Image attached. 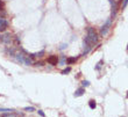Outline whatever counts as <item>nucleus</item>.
Masks as SVG:
<instances>
[{"mask_svg":"<svg viewBox=\"0 0 128 117\" xmlns=\"http://www.w3.org/2000/svg\"><path fill=\"white\" fill-rule=\"evenodd\" d=\"M86 31H88V35L85 37L88 38V43L91 44V47L93 48L96 44H98V42H99V35H98V33L94 30V28H92V27H88V29H86Z\"/></svg>","mask_w":128,"mask_h":117,"instance_id":"f257e3e1","label":"nucleus"},{"mask_svg":"<svg viewBox=\"0 0 128 117\" xmlns=\"http://www.w3.org/2000/svg\"><path fill=\"white\" fill-rule=\"evenodd\" d=\"M111 26H112V19L110 17V19H107V21H106V22L101 26L100 31H99L100 36H102V37L106 36V35L108 34V31H110V29H111Z\"/></svg>","mask_w":128,"mask_h":117,"instance_id":"f03ea898","label":"nucleus"},{"mask_svg":"<svg viewBox=\"0 0 128 117\" xmlns=\"http://www.w3.org/2000/svg\"><path fill=\"white\" fill-rule=\"evenodd\" d=\"M0 42L1 43H6V44H10L12 43V35L10 34H4L0 36Z\"/></svg>","mask_w":128,"mask_h":117,"instance_id":"7ed1b4c3","label":"nucleus"},{"mask_svg":"<svg viewBox=\"0 0 128 117\" xmlns=\"http://www.w3.org/2000/svg\"><path fill=\"white\" fill-rule=\"evenodd\" d=\"M7 28H8V21H7L5 17L0 16V33L6 31Z\"/></svg>","mask_w":128,"mask_h":117,"instance_id":"20e7f679","label":"nucleus"},{"mask_svg":"<svg viewBox=\"0 0 128 117\" xmlns=\"http://www.w3.org/2000/svg\"><path fill=\"white\" fill-rule=\"evenodd\" d=\"M110 2L112 5V16L111 19L113 20L115 16H116V13H118V3L115 2L114 0H110Z\"/></svg>","mask_w":128,"mask_h":117,"instance_id":"39448f33","label":"nucleus"},{"mask_svg":"<svg viewBox=\"0 0 128 117\" xmlns=\"http://www.w3.org/2000/svg\"><path fill=\"white\" fill-rule=\"evenodd\" d=\"M47 61L50 65H57L58 64V57L57 56H55V55H52V56H50V57H48V59H47Z\"/></svg>","mask_w":128,"mask_h":117,"instance_id":"423d86ee","label":"nucleus"},{"mask_svg":"<svg viewBox=\"0 0 128 117\" xmlns=\"http://www.w3.org/2000/svg\"><path fill=\"white\" fill-rule=\"evenodd\" d=\"M5 52H6L8 56H10V57H15V54H16L13 48H6V49H5Z\"/></svg>","mask_w":128,"mask_h":117,"instance_id":"0eeeda50","label":"nucleus"},{"mask_svg":"<svg viewBox=\"0 0 128 117\" xmlns=\"http://www.w3.org/2000/svg\"><path fill=\"white\" fill-rule=\"evenodd\" d=\"M85 93V88L84 87H82V88H78L76 92H74V97H79L82 96L83 94Z\"/></svg>","mask_w":128,"mask_h":117,"instance_id":"6e6552de","label":"nucleus"},{"mask_svg":"<svg viewBox=\"0 0 128 117\" xmlns=\"http://www.w3.org/2000/svg\"><path fill=\"white\" fill-rule=\"evenodd\" d=\"M76 60H77V58H74V57H70V58H66V64H69V65H71V64L76 63Z\"/></svg>","mask_w":128,"mask_h":117,"instance_id":"1a4fd4ad","label":"nucleus"},{"mask_svg":"<svg viewBox=\"0 0 128 117\" xmlns=\"http://www.w3.org/2000/svg\"><path fill=\"white\" fill-rule=\"evenodd\" d=\"M88 106H90V108H91V109H94V108L97 107V103H96L94 100H90V101H88Z\"/></svg>","mask_w":128,"mask_h":117,"instance_id":"9d476101","label":"nucleus"},{"mask_svg":"<svg viewBox=\"0 0 128 117\" xmlns=\"http://www.w3.org/2000/svg\"><path fill=\"white\" fill-rule=\"evenodd\" d=\"M102 63H104V60H99V61L97 63V65H96V67H94L96 70H97V71L100 70V68H101V65H102Z\"/></svg>","mask_w":128,"mask_h":117,"instance_id":"9b49d317","label":"nucleus"},{"mask_svg":"<svg viewBox=\"0 0 128 117\" xmlns=\"http://www.w3.org/2000/svg\"><path fill=\"white\" fill-rule=\"evenodd\" d=\"M58 63L61 64V65H65V64H66V57H65V56H63V57L61 58V60L58 59Z\"/></svg>","mask_w":128,"mask_h":117,"instance_id":"f8f14e48","label":"nucleus"},{"mask_svg":"<svg viewBox=\"0 0 128 117\" xmlns=\"http://www.w3.org/2000/svg\"><path fill=\"white\" fill-rule=\"evenodd\" d=\"M5 10V2L4 0H0V12H4Z\"/></svg>","mask_w":128,"mask_h":117,"instance_id":"ddd939ff","label":"nucleus"},{"mask_svg":"<svg viewBox=\"0 0 128 117\" xmlns=\"http://www.w3.org/2000/svg\"><path fill=\"white\" fill-rule=\"evenodd\" d=\"M1 117H15L13 115V113H6V114H2Z\"/></svg>","mask_w":128,"mask_h":117,"instance_id":"4468645a","label":"nucleus"},{"mask_svg":"<svg viewBox=\"0 0 128 117\" xmlns=\"http://www.w3.org/2000/svg\"><path fill=\"white\" fill-rule=\"evenodd\" d=\"M70 71H71V67H66V68H64V70L62 71V74H68V73H70Z\"/></svg>","mask_w":128,"mask_h":117,"instance_id":"2eb2a0df","label":"nucleus"},{"mask_svg":"<svg viewBox=\"0 0 128 117\" xmlns=\"http://www.w3.org/2000/svg\"><path fill=\"white\" fill-rule=\"evenodd\" d=\"M24 110L32 113V111H35V108H34V107H26V108H24Z\"/></svg>","mask_w":128,"mask_h":117,"instance_id":"dca6fc26","label":"nucleus"},{"mask_svg":"<svg viewBox=\"0 0 128 117\" xmlns=\"http://www.w3.org/2000/svg\"><path fill=\"white\" fill-rule=\"evenodd\" d=\"M82 84H83V87H88V86H90V81L84 80L83 82H82Z\"/></svg>","mask_w":128,"mask_h":117,"instance_id":"f3484780","label":"nucleus"},{"mask_svg":"<svg viewBox=\"0 0 128 117\" xmlns=\"http://www.w3.org/2000/svg\"><path fill=\"white\" fill-rule=\"evenodd\" d=\"M128 5V0H124V2H122V9H125L126 7Z\"/></svg>","mask_w":128,"mask_h":117,"instance_id":"a211bd4d","label":"nucleus"},{"mask_svg":"<svg viewBox=\"0 0 128 117\" xmlns=\"http://www.w3.org/2000/svg\"><path fill=\"white\" fill-rule=\"evenodd\" d=\"M34 65H35V66H43L44 63H43V61H37V63H35Z\"/></svg>","mask_w":128,"mask_h":117,"instance_id":"6ab92c4d","label":"nucleus"},{"mask_svg":"<svg viewBox=\"0 0 128 117\" xmlns=\"http://www.w3.org/2000/svg\"><path fill=\"white\" fill-rule=\"evenodd\" d=\"M37 113H38V115H40L41 117H44V116H46V115H44V113H43V111H42V110H38V111H37Z\"/></svg>","mask_w":128,"mask_h":117,"instance_id":"aec40b11","label":"nucleus"},{"mask_svg":"<svg viewBox=\"0 0 128 117\" xmlns=\"http://www.w3.org/2000/svg\"><path fill=\"white\" fill-rule=\"evenodd\" d=\"M68 47V44H62V47H61V49L63 50V49H65V48Z\"/></svg>","mask_w":128,"mask_h":117,"instance_id":"412c9836","label":"nucleus"},{"mask_svg":"<svg viewBox=\"0 0 128 117\" xmlns=\"http://www.w3.org/2000/svg\"><path fill=\"white\" fill-rule=\"evenodd\" d=\"M127 97H128V92H127Z\"/></svg>","mask_w":128,"mask_h":117,"instance_id":"4be33fe9","label":"nucleus"},{"mask_svg":"<svg viewBox=\"0 0 128 117\" xmlns=\"http://www.w3.org/2000/svg\"><path fill=\"white\" fill-rule=\"evenodd\" d=\"M127 50H128V45H127Z\"/></svg>","mask_w":128,"mask_h":117,"instance_id":"5701e85b","label":"nucleus"}]
</instances>
